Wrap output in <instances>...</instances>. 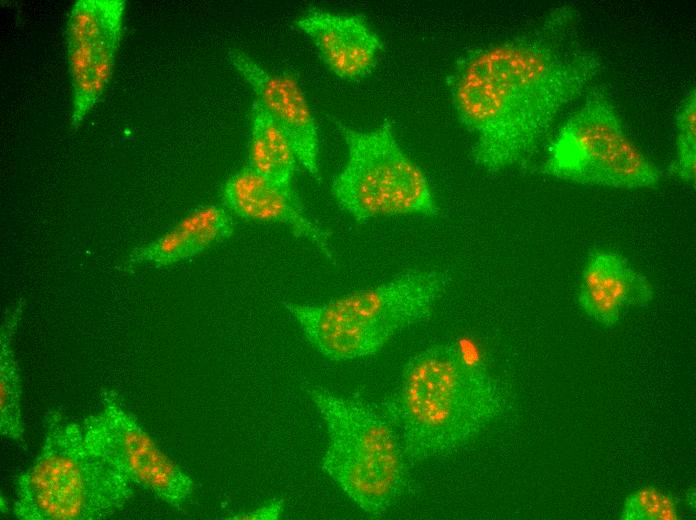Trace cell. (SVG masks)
<instances>
[{
  "mask_svg": "<svg viewBox=\"0 0 696 520\" xmlns=\"http://www.w3.org/2000/svg\"><path fill=\"white\" fill-rule=\"evenodd\" d=\"M579 13L554 7L533 30L465 52L448 76L474 162L489 172L525 164L559 113L600 73L579 36Z\"/></svg>",
  "mask_w": 696,
  "mask_h": 520,
  "instance_id": "obj_1",
  "label": "cell"
},
{
  "mask_svg": "<svg viewBox=\"0 0 696 520\" xmlns=\"http://www.w3.org/2000/svg\"><path fill=\"white\" fill-rule=\"evenodd\" d=\"M496 380L457 344L432 345L414 355L381 408L415 464L451 453L502 410Z\"/></svg>",
  "mask_w": 696,
  "mask_h": 520,
  "instance_id": "obj_2",
  "label": "cell"
},
{
  "mask_svg": "<svg viewBox=\"0 0 696 520\" xmlns=\"http://www.w3.org/2000/svg\"><path fill=\"white\" fill-rule=\"evenodd\" d=\"M44 427L38 455L15 480L12 514L20 520H100L121 511L134 486L90 451L81 423L52 408Z\"/></svg>",
  "mask_w": 696,
  "mask_h": 520,
  "instance_id": "obj_3",
  "label": "cell"
},
{
  "mask_svg": "<svg viewBox=\"0 0 696 520\" xmlns=\"http://www.w3.org/2000/svg\"><path fill=\"white\" fill-rule=\"evenodd\" d=\"M447 285L440 270H412L325 303L283 306L317 352L354 360L378 353L396 334L429 318Z\"/></svg>",
  "mask_w": 696,
  "mask_h": 520,
  "instance_id": "obj_4",
  "label": "cell"
},
{
  "mask_svg": "<svg viewBox=\"0 0 696 520\" xmlns=\"http://www.w3.org/2000/svg\"><path fill=\"white\" fill-rule=\"evenodd\" d=\"M307 394L324 420L322 470L364 513H387L410 489L409 461L381 407L312 386Z\"/></svg>",
  "mask_w": 696,
  "mask_h": 520,
  "instance_id": "obj_5",
  "label": "cell"
},
{
  "mask_svg": "<svg viewBox=\"0 0 696 520\" xmlns=\"http://www.w3.org/2000/svg\"><path fill=\"white\" fill-rule=\"evenodd\" d=\"M541 174L568 182L625 189H653L662 172L627 135L608 95L592 88L546 149Z\"/></svg>",
  "mask_w": 696,
  "mask_h": 520,
  "instance_id": "obj_6",
  "label": "cell"
},
{
  "mask_svg": "<svg viewBox=\"0 0 696 520\" xmlns=\"http://www.w3.org/2000/svg\"><path fill=\"white\" fill-rule=\"evenodd\" d=\"M348 149L347 162L333 179L338 205L357 223L386 216H436L438 205L422 169L399 145L392 123L360 131L337 123Z\"/></svg>",
  "mask_w": 696,
  "mask_h": 520,
  "instance_id": "obj_7",
  "label": "cell"
},
{
  "mask_svg": "<svg viewBox=\"0 0 696 520\" xmlns=\"http://www.w3.org/2000/svg\"><path fill=\"white\" fill-rule=\"evenodd\" d=\"M81 426L90 451L134 487L175 509L192 496L190 475L159 448L116 391L104 392L100 409Z\"/></svg>",
  "mask_w": 696,
  "mask_h": 520,
  "instance_id": "obj_8",
  "label": "cell"
},
{
  "mask_svg": "<svg viewBox=\"0 0 696 520\" xmlns=\"http://www.w3.org/2000/svg\"><path fill=\"white\" fill-rule=\"evenodd\" d=\"M125 10L124 0H77L69 11L65 46L74 129L97 105L111 80Z\"/></svg>",
  "mask_w": 696,
  "mask_h": 520,
  "instance_id": "obj_9",
  "label": "cell"
},
{
  "mask_svg": "<svg viewBox=\"0 0 696 520\" xmlns=\"http://www.w3.org/2000/svg\"><path fill=\"white\" fill-rule=\"evenodd\" d=\"M229 61L249 84L256 99L284 131L298 162L320 180L318 128L306 95L293 75L272 72L247 54L230 50Z\"/></svg>",
  "mask_w": 696,
  "mask_h": 520,
  "instance_id": "obj_10",
  "label": "cell"
},
{
  "mask_svg": "<svg viewBox=\"0 0 696 520\" xmlns=\"http://www.w3.org/2000/svg\"><path fill=\"white\" fill-rule=\"evenodd\" d=\"M221 198L224 207L237 217L283 224L333 259L330 233L308 217L292 186L274 182L246 166L226 180Z\"/></svg>",
  "mask_w": 696,
  "mask_h": 520,
  "instance_id": "obj_11",
  "label": "cell"
},
{
  "mask_svg": "<svg viewBox=\"0 0 696 520\" xmlns=\"http://www.w3.org/2000/svg\"><path fill=\"white\" fill-rule=\"evenodd\" d=\"M294 24L309 37L325 66L339 78L358 81L374 70L383 42L363 15L314 9Z\"/></svg>",
  "mask_w": 696,
  "mask_h": 520,
  "instance_id": "obj_12",
  "label": "cell"
},
{
  "mask_svg": "<svg viewBox=\"0 0 696 520\" xmlns=\"http://www.w3.org/2000/svg\"><path fill=\"white\" fill-rule=\"evenodd\" d=\"M654 294L650 280L624 256L599 250L588 257L583 267L578 302L594 321L611 327L627 308L647 306Z\"/></svg>",
  "mask_w": 696,
  "mask_h": 520,
  "instance_id": "obj_13",
  "label": "cell"
},
{
  "mask_svg": "<svg viewBox=\"0 0 696 520\" xmlns=\"http://www.w3.org/2000/svg\"><path fill=\"white\" fill-rule=\"evenodd\" d=\"M234 222L223 206H200L155 240L130 254L129 263L168 266L189 259L231 237Z\"/></svg>",
  "mask_w": 696,
  "mask_h": 520,
  "instance_id": "obj_14",
  "label": "cell"
},
{
  "mask_svg": "<svg viewBox=\"0 0 696 520\" xmlns=\"http://www.w3.org/2000/svg\"><path fill=\"white\" fill-rule=\"evenodd\" d=\"M297 161L287 135L255 99L251 110L247 166L274 182L292 186Z\"/></svg>",
  "mask_w": 696,
  "mask_h": 520,
  "instance_id": "obj_15",
  "label": "cell"
},
{
  "mask_svg": "<svg viewBox=\"0 0 696 520\" xmlns=\"http://www.w3.org/2000/svg\"><path fill=\"white\" fill-rule=\"evenodd\" d=\"M22 312L23 304L19 301L6 315L0 333V433L18 443L24 441L25 428L20 370L12 340Z\"/></svg>",
  "mask_w": 696,
  "mask_h": 520,
  "instance_id": "obj_16",
  "label": "cell"
},
{
  "mask_svg": "<svg viewBox=\"0 0 696 520\" xmlns=\"http://www.w3.org/2000/svg\"><path fill=\"white\" fill-rule=\"evenodd\" d=\"M675 154L671 173L688 186H695L696 176V91L691 87L675 115Z\"/></svg>",
  "mask_w": 696,
  "mask_h": 520,
  "instance_id": "obj_17",
  "label": "cell"
},
{
  "mask_svg": "<svg viewBox=\"0 0 696 520\" xmlns=\"http://www.w3.org/2000/svg\"><path fill=\"white\" fill-rule=\"evenodd\" d=\"M676 499L655 487H644L629 494L623 505L622 520H676Z\"/></svg>",
  "mask_w": 696,
  "mask_h": 520,
  "instance_id": "obj_18",
  "label": "cell"
},
{
  "mask_svg": "<svg viewBox=\"0 0 696 520\" xmlns=\"http://www.w3.org/2000/svg\"><path fill=\"white\" fill-rule=\"evenodd\" d=\"M284 509V501L282 499H273L262 504L251 511L240 513L231 517V519L244 520H275L278 519Z\"/></svg>",
  "mask_w": 696,
  "mask_h": 520,
  "instance_id": "obj_19",
  "label": "cell"
}]
</instances>
